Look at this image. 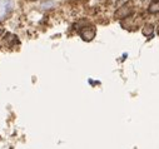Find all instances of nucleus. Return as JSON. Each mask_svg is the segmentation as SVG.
Here are the masks:
<instances>
[{
	"mask_svg": "<svg viewBox=\"0 0 159 149\" xmlns=\"http://www.w3.org/2000/svg\"><path fill=\"white\" fill-rule=\"evenodd\" d=\"M148 11L150 14H158L159 13V0H152L150 4H149V8H148Z\"/></svg>",
	"mask_w": 159,
	"mask_h": 149,
	"instance_id": "obj_4",
	"label": "nucleus"
},
{
	"mask_svg": "<svg viewBox=\"0 0 159 149\" xmlns=\"http://www.w3.org/2000/svg\"><path fill=\"white\" fill-rule=\"evenodd\" d=\"M80 36L85 40V42H90L94 36H95V28L93 25H88L82 28L80 30Z\"/></svg>",
	"mask_w": 159,
	"mask_h": 149,
	"instance_id": "obj_1",
	"label": "nucleus"
},
{
	"mask_svg": "<svg viewBox=\"0 0 159 149\" xmlns=\"http://www.w3.org/2000/svg\"><path fill=\"white\" fill-rule=\"evenodd\" d=\"M153 31H154V26L152 24H145L144 28L142 29L143 35L147 36V38H152V36H153Z\"/></svg>",
	"mask_w": 159,
	"mask_h": 149,
	"instance_id": "obj_5",
	"label": "nucleus"
},
{
	"mask_svg": "<svg viewBox=\"0 0 159 149\" xmlns=\"http://www.w3.org/2000/svg\"><path fill=\"white\" fill-rule=\"evenodd\" d=\"M125 2H127V0H109V3H110L111 5L118 7V8H120V7H122V4H124Z\"/></svg>",
	"mask_w": 159,
	"mask_h": 149,
	"instance_id": "obj_6",
	"label": "nucleus"
},
{
	"mask_svg": "<svg viewBox=\"0 0 159 149\" xmlns=\"http://www.w3.org/2000/svg\"><path fill=\"white\" fill-rule=\"evenodd\" d=\"M13 3L11 0H0V20L4 19L11 10Z\"/></svg>",
	"mask_w": 159,
	"mask_h": 149,
	"instance_id": "obj_2",
	"label": "nucleus"
},
{
	"mask_svg": "<svg viewBox=\"0 0 159 149\" xmlns=\"http://www.w3.org/2000/svg\"><path fill=\"white\" fill-rule=\"evenodd\" d=\"M158 34H159V28H158Z\"/></svg>",
	"mask_w": 159,
	"mask_h": 149,
	"instance_id": "obj_7",
	"label": "nucleus"
},
{
	"mask_svg": "<svg viewBox=\"0 0 159 149\" xmlns=\"http://www.w3.org/2000/svg\"><path fill=\"white\" fill-rule=\"evenodd\" d=\"M133 13V5L130 4H124L115 11V18H127Z\"/></svg>",
	"mask_w": 159,
	"mask_h": 149,
	"instance_id": "obj_3",
	"label": "nucleus"
}]
</instances>
